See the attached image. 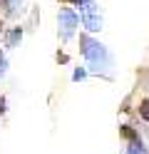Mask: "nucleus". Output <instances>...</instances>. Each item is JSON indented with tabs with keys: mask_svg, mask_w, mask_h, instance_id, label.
<instances>
[{
	"mask_svg": "<svg viewBox=\"0 0 149 154\" xmlns=\"http://www.w3.org/2000/svg\"><path fill=\"white\" fill-rule=\"evenodd\" d=\"M85 57H87L89 67H95V70H102L104 62H107L104 47L99 45V42H92V40H85Z\"/></svg>",
	"mask_w": 149,
	"mask_h": 154,
	"instance_id": "obj_1",
	"label": "nucleus"
},
{
	"mask_svg": "<svg viewBox=\"0 0 149 154\" xmlns=\"http://www.w3.org/2000/svg\"><path fill=\"white\" fill-rule=\"evenodd\" d=\"M82 23H85L87 30H92V32H97L99 27H102V17L97 15V8H95L92 0H85L82 3Z\"/></svg>",
	"mask_w": 149,
	"mask_h": 154,
	"instance_id": "obj_2",
	"label": "nucleus"
},
{
	"mask_svg": "<svg viewBox=\"0 0 149 154\" xmlns=\"http://www.w3.org/2000/svg\"><path fill=\"white\" fill-rule=\"evenodd\" d=\"M77 27V15L70 10V8H65V10H60V35L62 37H70L75 32Z\"/></svg>",
	"mask_w": 149,
	"mask_h": 154,
	"instance_id": "obj_3",
	"label": "nucleus"
},
{
	"mask_svg": "<svg viewBox=\"0 0 149 154\" xmlns=\"http://www.w3.org/2000/svg\"><path fill=\"white\" fill-rule=\"evenodd\" d=\"M139 114H142V119L149 122V100H144L142 104H139Z\"/></svg>",
	"mask_w": 149,
	"mask_h": 154,
	"instance_id": "obj_4",
	"label": "nucleus"
},
{
	"mask_svg": "<svg viewBox=\"0 0 149 154\" xmlns=\"http://www.w3.org/2000/svg\"><path fill=\"white\" fill-rule=\"evenodd\" d=\"M5 8H8L10 13H15L17 8H20V0H5Z\"/></svg>",
	"mask_w": 149,
	"mask_h": 154,
	"instance_id": "obj_5",
	"label": "nucleus"
},
{
	"mask_svg": "<svg viewBox=\"0 0 149 154\" xmlns=\"http://www.w3.org/2000/svg\"><path fill=\"white\" fill-rule=\"evenodd\" d=\"M129 154H147V152H144L142 144H132V147H129Z\"/></svg>",
	"mask_w": 149,
	"mask_h": 154,
	"instance_id": "obj_6",
	"label": "nucleus"
},
{
	"mask_svg": "<svg viewBox=\"0 0 149 154\" xmlns=\"http://www.w3.org/2000/svg\"><path fill=\"white\" fill-rule=\"evenodd\" d=\"M17 37H20V30H15L13 35H10V45H15V40H17Z\"/></svg>",
	"mask_w": 149,
	"mask_h": 154,
	"instance_id": "obj_7",
	"label": "nucleus"
},
{
	"mask_svg": "<svg viewBox=\"0 0 149 154\" xmlns=\"http://www.w3.org/2000/svg\"><path fill=\"white\" fill-rule=\"evenodd\" d=\"M3 70H5V60L0 57V75H3Z\"/></svg>",
	"mask_w": 149,
	"mask_h": 154,
	"instance_id": "obj_8",
	"label": "nucleus"
},
{
	"mask_svg": "<svg viewBox=\"0 0 149 154\" xmlns=\"http://www.w3.org/2000/svg\"><path fill=\"white\" fill-rule=\"evenodd\" d=\"M3 109H5V102H3V100H0V112H3Z\"/></svg>",
	"mask_w": 149,
	"mask_h": 154,
	"instance_id": "obj_9",
	"label": "nucleus"
},
{
	"mask_svg": "<svg viewBox=\"0 0 149 154\" xmlns=\"http://www.w3.org/2000/svg\"><path fill=\"white\" fill-rule=\"evenodd\" d=\"M72 3H85V0H72Z\"/></svg>",
	"mask_w": 149,
	"mask_h": 154,
	"instance_id": "obj_10",
	"label": "nucleus"
},
{
	"mask_svg": "<svg viewBox=\"0 0 149 154\" xmlns=\"http://www.w3.org/2000/svg\"><path fill=\"white\" fill-rule=\"evenodd\" d=\"M0 32H3V25H0Z\"/></svg>",
	"mask_w": 149,
	"mask_h": 154,
	"instance_id": "obj_11",
	"label": "nucleus"
}]
</instances>
